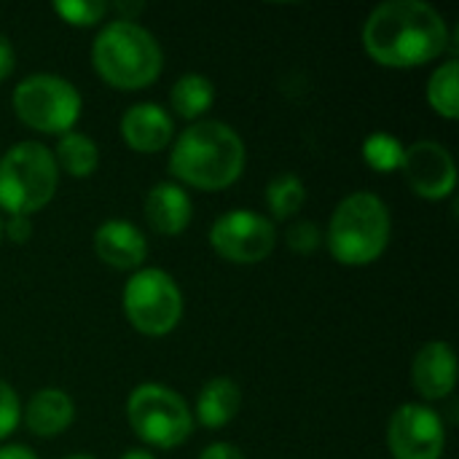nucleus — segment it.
Segmentation results:
<instances>
[{"label":"nucleus","mask_w":459,"mask_h":459,"mask_svg":"<svg viewBox=\"0 0 459 459\" xmlns=\"http://www.w3.org/2000/svg\"><path fill=\"white\" fill-rule=\"evenodd\" d=\"M449 43V27L425 0H387L363 27V46L385 67H417L436 59Z\"/></svg>","instance_id":"f257e3e1"},{"label":"nucleus","mask_w":459,"mask_h":459,"mask_svg":"<svg viewBox=\"0 0 459 459\" xmlns=\"http://www.w3.org/2000/svg\"><path fill=\"white\" fill-rule=\"evenodd\" d=\"M169 169L194 188H226L245 169V143L223 121H196L175 140Z\"/></svg>","instance_id":"f03ea898"},{"label":"nucleus","mask_w":459,"mask_h":459,"mask_svg":"<svg viewBox=\"0 0 459 459\" xmlns=\"http://www.w3.org/2000/svg\"><path fill=\"white\" fill-rule=\"evenodd\" d=\"M91 62L110 86L145 89L159 78L164 54L159 40L134 19H116L97 32Z\"/></svg>","instance_id":"7ed1b4c3"},{"label":"nucleus","mask_w":459,"mask_h":459,"mask_svg":"<svg viewBox=\"0 0 459 459\" xmlns=\"http://www.w3.org/2000/svg\"><path fill=\"white\" fill-rule=\"evenodd\" d=\"M387 242L390 210L377 194L358 191L339 202L328 226V247L339 264L366 266L385 253Z\"/></svg>","instance_id":"20e7f679"},{"label":"nucleus","mask_w":459,"mask_h":459,"mask_svg":"<svg viewBox=\"0 0 459 459\" xmlns=\"http://www.w3.org/2000/svg\"><path fill=\"white\" fill-rule=\"evenodd\" d=\"M56 180L54 153L43 143H16L0 156V207L11 215L30 218L51 202Z\"/></svg>","instance_id":"39448f33"},{"label":"nucleus","mask_w":459,"mask_h":459,"mask_svg":"<svg viewBox=\"0 0 459 459\" xmlns=\"http://www.w3.org/2000/svg\"><path fill=\"white\" fill-rule=\"evenodd\" d=\"M126 417L137 438L159 449H175L188 441L194 430V414L188 403L167 385H140L132 390Z\"/></svg>","instance_id":"423d86ee"},{"label":"nucleus","mask_w":459,"mask_h":459,"mask_svg":"<svg viewBox=\"0 0 459 459\" xmlns=\"http://www.w3.org/2000/svg\"><path fill=\"white\" fill-rule=\"evenodd\" d=\"M16 116L43 134H65L81 116L78 89L51 73H35L13 89Z\"/></svg>","instance_id":"0eeeda50"},{"label":"nucleus","mask_w":459,"mask_h":459,"mask_svg":"<svg viewBox=\"0 0 459 459\" xmlns=\"http://www.w3.org/2000/svg\"><path fill=\"white\" fill-rule=\"evenodd\" d=\"M124 312L140 333L164 336L183 317V293L164 269H140L124 288Z\"/></svg>","instance_id":"6e6552de"},{"label":"nucleus","mask_w":459,"mask_h":459,"mask_svg":"<svg viewBox=\"0 0 459 459\" xmlns=\"http://www.w3.org/2000/svg\"><path fill=\"white\" fill-rule=\"evenodd\" d=\"M210 242L218 255L231 264H258L277 242L274 223L255 210H231L210 229Z\"/></svg>","instance_id":"1a4fd4ad"},{"label":"nucleus","mask_w":459,"mask_h":459,"mask_svg":"<svg viewBox=\"0 0 459 459\" xmlns=\"http://www.w3.org/2000/svg\"><path fill=\"white\" fill-rule=\"evenodd\" d=\"M393 459H441L446 446L444 420L425 403H403L387 425Z\"/></svg>","instance_id":"9d476101"},{"label":"nucleus","mask_w":459,"mask_h":459,"mask_svg":"<svg viewBox=\"0 0 459 459\" xmlns=\"http://www.w3.org/2000/svg\"><path fill=\"white\" fill-rule=\"evenodd\" d=\"M401 169L414 194L422 199H444L455 191L457 183V164L455 156L433 140H420L403 148Z\"/></svg>","instance_id":"9b49d317"},{"label":"nucleus","mask_w":459,"mask_h":459,"mask_svg":"<svg viewBox=\"0 0 459 459\" xmlns=\"http://www.w3.org/2000/svg\"><path fill=\"white\" fill-rule=\"evenodd\" d=\"M457 360L446 342H428L411 363V385L425 401H444L455 393Z\"/></svg>","instance_id":"f8f14e48"},{"label":"nucleus","mask_w":459,"mask_h":459,"mask_svg":"<svg viewBox=\"0 0 459 459\" xmlns=\"http://www.w3.org/2000/svg\"><path fill=\"white\" fill-rule=\"evenodd\" d=\"M175 132L172 116L156 102H137L121 118V134L137 153H159L169 145Z\"/></svg>","instance_id":"ddd939ff"},{"label":"nucleus","mask_w":459,"mask_h":459,"mask_svg":"<svg viewBox=\"0 0 459 459\" xmlns=\"http://www.w3.org/2000/svg\"><path fill=\"white\" fill-rule=\"evenodd\" d=\"M94 253L113 269H137L148 255L143 231L129 221H105L94 234Z\"/></svg>","instance_id":"4468645a"},{"label":"nucleus","mask_w":459,"mask_h":459,"mask_svg":"<svg viewBox=\"0 0 459 459\" xmlns=\"http://www.w3.org/2000/svg\"><path fill=\"white\" fill-rule=\"evenodd\" d=\"M194 204L178 183H159L145 196V218L156 234L175 237L188 229Z\"/></svg>","instance_id":"2eb2a0df"},{"label":"nucleus","mask_w":459,"mask_h":459,"mask_svg":"<svg viewBox=\"0 0 459 459\" xmlns=\"http://www.w3.org/2000/svg\"><path fill=\"white\" fill-rule=\"evenodd\" d=\"M75 417V406H73V398L59 390V387H46V390H38L30 403H27V411H24V422L27 428L40 436V438H48V436H59L62 430L70 428Z\"/></svg>","instance_id":"dca6fc26"},{"label":"nucleus","mask_w":459,"mask_h":459,"mask_svg":"<svg viewBox=\"0 0 459 459\" xmlns=\"http://www.w3.org/2000/svg\"><path fill=\"white\" fill-rule=\"evenodd\" d=\"M239 406H242L239 385L229 377H215L202 387V393L196 398V420L204 428L215 430V428L229 425L237 417Z\"/></svg>","instance_id":"f3484780"},{"label":"nucleus","mask_w":459,"mask_h":459,"mask_svg":"<svg viewBox=\"0 0 459 459\" xmlns=\"http://www.w3.org/2000/svg\"><path fill=\"white\" fill-rule=\"evenodd\" d=\"M51 153H54L56 169H65L73 178H89L100 161L97 143L81 132H73V129L59 137V143Z\"/></svg>","instance_id":"a211bd4d"},{"label":"nucleus","mask_w":459,"mask_h":459,"mask_svg":"<svg viewBox=\"0 0 459 459\" xmlns=\"http://www.w3.org/2000/svg\"><path fill=\"white\" fill-rule=\"evenodd\" d=\"M172 108L180 118H199L202 113H207L215 102V86L207 75H199V73H186L175 81L172 86Z\"/></svg>","instance_id":"6ab92c4d"},{"label":"nucleus","mask_w":459,"mask_h":459,"mask_svg":"<svg viewBox=\"0 0 459 459\" xmlns=\"http://www.w3.org/2000/svg\"><path fill=\"white\" fill-rule=\"evenodd\" d=\"M428 100L436 113L444 118L459 116V65L457 59H449L438 65L428 81Z\"/></svg>","instance_id":"aec40b11"},{"label":"nucleus","mask_w":459,"mask_h":459,"mask_svg":"<svg viewBox=\"0 0 459 459\" xmlns=\"http://www.w3.org/2000/svg\"><path fill=\"white\" fill-rule=\"evenodd\" d=\"M307 202V188L304 180L293 172H282L277 178L269 180L266 186V204L272 210V215L277 221H288L293 218Z\"/></svg>","instance_id":"412c9836"},{"label":"nucleus","mask_w":459,"mask_h":459,"mask_svg":"<svg viewBox=\"0 0 459 459\" xmlns=\"http://www.w3.org/2000/svg\"><path fill=\"white\" fill-rule=\"evenodd\" d=\"M363 156H366L368 167H374V169H379V172H390V169L401 167L403 145H401L398 137L385 134V132H377V134L366 137V143H363Z\"/></svg>","instance_id":"4be33fe9"},{"label":"nucleus","mask_w":459,"mask_h":459,"mask_svg":"<svg viewBox=\"0 0 459 459\" xmlns=\"http://www.w3.org/2000/svg\"><path fill=\"white\" fill-rule=\"evenodd\" d=\"M108 3L102 0H59L54 3V11L75 27H91L97 22H102V16L108 13Z\"/></svg>","instance_id":"5701e85b"},{"label":"nucleus","mask_w":459,"mask_h":459,"mask_svg":"<svg viewBox=\"0 0 459 459\" xmlns=\"http://www.w3.org/2000/svg\"><path fill=\"white\" fill-rule=\"evenodd\" d=\"M22 420V403H19V395L13 393V387L8 382L0 379V441L8 438L16 425Z\"/></svg>","instance_id":"b1692460"},{"label":"nucleus","mask_w":459,"mask_h":459,"mask_svg":"<svg viewBox=\"0 0 459 459\" xmlns=\"http://www.w3.org/2000/svg\"><path fill=\"white\" fill-rule=\"evenodd\" d=\"M285 239H288V247L290 250H296V253H312V250H317L323 234H320V229L315 223L299 221V223H293L288 229V237Z\"/></svg>","instance_id":"393cba45"},{"label":"nucleus","mask_w":459,"mask_h":459,"mask_svg":"<svg viewBox=\"0 0 459 459\" xmlns=\"http://www.w3.org/2000/svg\"><path fill=\"white\" fill-rule=\"evenodd\" d=\"M3 231H8V237H11L13 242H24V239H30V234H32V221H30L27 215H11L8 223L3 226Z\"/></svg>","instance_id":"a878e982"},{"label":"nucleus","mask_w":459,"mask_h":459,"mask_svg":"<svg viewBox=\"0 0 459 459\" xmlns=\"http://www.w3.org/2000/svg\"><path fill=\"white\" fill-rule=\"evenodd\" d=\"M199 459H245V455L234 444H210Z\"/></svg>","instance_id":"bb28decb"},{"label":"nucleus","mask_w":459,"mask_h":459,"mask_svg":"<svg viewBox=\"0 0 459 459\" xmlns=\"http://www.w3.org/2000/svg\"><path fill=\"white\" fill-rule=\"evenodd\" d=\"M13 62H16V54H13V46L11 40L0 32V81L11 75L13 70Z\"/></svg>","instance_id":"cd10ccee"},{"label":"nucleus","mask_w":459,"mask_h":459,"mask_svg":"<svg viewBox=\"0 0 459 459\" xmlns=\"http://www.w3.org/2000/svg\"><path fill=\"white\" fill-rule=\"evenodd\" d=\"M0 459H38L27 446L22 444H8V446H0Z\"/></svg>","instance_id":"c85d7f7f"},{"label":"nucleus","mask_w":459,"mask_h":459,"mask_svg":"<svg viewBox=\"0 0 459 459\" xmlns=\"http://www.w3.org/2000/svg\"><path fill=\"white\" fill-rule=\"evenodd\" d=\"M118 459H156L148 449H126Z\"/></svg>","instance_id":"c756f323"},{"label":"nucleus","mask_w":459,"mask_h":459,"mask_svg":"<svg viewBox=\"0 0 459 459\" xmlns=\"http://www.w3.org/2000/svg\"><path fill=\"white\" fill-rule=\"evenodd\" d=\"M65 459H94V457H89V455H70V457H65Z\"/></svg>","instance_id":"7c9ffc66"},{"label":"nucleus","mask_w":459,"mask_h":459,"mask_svg":"<svg viewBox=\"0 0 459 459\" xmlns=\"http://www.w3.org/2000/svg\"><path fill=\"white\" fill-rule=\"evenodd\" d=\"M0 239H3V221H0Z\"/></svg>","instance_id":"2f4dec72"}]
</instances>
